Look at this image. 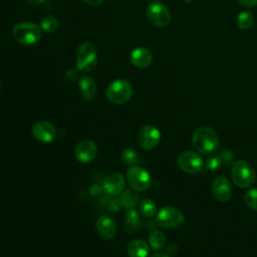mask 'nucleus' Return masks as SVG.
<instances>
[{
  "label": "nucleus",
  "instance_id": "nucleus-14",
  "mask_svg": "<svg viewBox=\"0 0 257 257\" xmlns=\"http://www.w3.org/2000/svg\"><path fill=\"white\" fill-rule=\"evenodd\" d=\"M74 155L80 163H90L95 159L97 155V147L90 140L81 141L75 147Z\"/></svg>",
  "mask_w": 257,
  "mask_h": 257
},
{
  "label": "nucleus",
  "instance_id": "nucleus-20",
  "mask_svg": "<svg viewBox=\"0 0 257 257\" xmlns=\"http://www.w3.org/2000/svg\"><path fill=\"white\" fill-rule=\"evenodd\" d=\"M119 201L122 208L133 209L139 202V194L135 189H126L120 194Z\"/></svg>",
  "mask_w": 257,
  "mask_h": 257
},
{
  "label": "nucleus",
  "instance_id": "nucleus-6",
  "mask_svg": "<svg viewBox=\"0 0 257 257\" xmlns=\"http://www.w3.org/2000/svg\"><path fill=\"white\" fill-rule=\"evenodd\" d=\"M185 222V216L179 209L173 206H166L162 208L156 216L157 225L163 228H178Z\"/></svg>",
  "mask_w": 257,
  "mask_h": 257
},
{
  "label": "nucleus",
  "instance_id": "nucleus-22",
  "mask_svg": "<svg viewBox=\"0 0 257 257\" xmlns=\"http://www.w3.org/2000/svg\"><path fill=\"white\" fill-rule=\"evenodd\" d=\"M139 211L142 216L146 218H152L157 213L156 203L149 198H145L139 204Z\"/></svg>",
  "mask_w": 257,
  "mask_h": 257
},
{
  "label": "nucleus",
  "instance_id": "nucleus-29",
  "mask_svg": "<svg viewBox=\"0 0 257 257\" xmlns=\"http://www.w3.org/2000/svg\"><path fill=\"white\" fill-rule=\"evenodd\" d=\"M106 205H107L106 209H107L108 211H110V212L119 211V210L122 208V206H121V204H120L119 199H118V200H116V199L108 200V202H107V204H106Z\"/></svg>",
  "mask_w": 257,
  "mask_h": 257
},
{
  "label": "nucleus",
  "instance_id": "nucleus-23",
  "mask_svg": "<svg viewBox=\"0 0 257 257\" xmlns=\"http://www.w3.org/2000/svg\"><path fill=\"white\" fill-rule=\"evenodd\" d=\"M254 23V16L250 11H243L238 14L237 25L240 29H249Z\"/></svg>",
  "mask_w": 257,
  "mask_h": 257
},
{
  "label": "nucleus",
  "instance_id": "nucleus-3",
  "mask_svg": "<svg viewBox=\"0 0 257 257\" xmlns=\"http://www.w3.org/2000/svg\"><path fill=\"white\" fill-rule=\"evenodd\" d=\"M13 38L20 44L32 45L41 37V29L31 22H20L12 29Z\"/></svg>",
  "mask_w": 257,
  "mask_h": 257
},
{
  "label": "nucleus",
  "instance_id": "nucleus-9",
  "mask_svg": "<svg viewBox=\"0 0 257 257\" xmlns=\"http://www.w3.org/2000/svg\"><path fill=\"white\" fill-rule=\"evenodd\" d=\"M126 179L131 187L137 191H146L152 184V178L147 170L141 166H131L126 172Z\"/></svg>",
  "mask_w": 257,
  "mask_h": 257
},
{
  "label": "nucleus",
  "instance_id": "nucleus-11",
  "mask_svg": "<svg viewBox=\"0 0 257 257\" xmlns=\"http://www.w3.org/2000/svg\"><path fill=\"white\" fill-rule=\"evenodd\" d=\"M32 135L38 142L48 144L54 141L57 131L51 122L47 120H39L33 124Z\"/></svg>",
  "mask_w": 257,
  "mask_h": 257
},
{
  "label": "nucleus",
  "instance_id": "nucleus-25",
  "mask_svg": "<svg viewBox=\"0 0 257 257\" xmlns=\"http://www.w3.org/2000/svg\"><path fill=\"white\" fill-rule=\"evenodd\" d=\"M40 27L46 33H53L58 28V20L53 16H46L41 20Z\"/></svg>",
  "mask_w": 257,
  "mask_h": 257
},
{
  "label": "nucleus",
  "instance_id": "nucleus-16",
  "mask_svg": "<svg viewBox=\"0 0 257 257\" xmlns=\"http://www.w3.org/2000/svg\"><path fill=\"white\" fill-rule=\"evenodd\" d=\"M153 60V54L147 47H137L131 53V62L139 68L148 67Z\"/></svg>",
  "mask_w": 257,
  "mask_h": 257
},
{
  "label": "nucleus",
  "instance_id": "nucleus-19",
  "mask_svg": "<svg viewBox=\"0 0 257 257\" xmlns=\"http://www.w3.org/2000/svg\"><path fill=\"white\" fill-rule=\"evenodd\" d=\"M124 223H125L127 232L135 233L139 231L142 226V220H141L140 214L134 208L126 210L124 214Z\"/></svg>",
  "mask_w": 257,
  "mask_h": 257
},
{
  "label": "nucleus",
  "instance_id": "nucleus-31",
  "mask_svg": "<svg viewBox=\"0 0 257 257\" xmlns=\"http://www.w3.org/2000/svg\"><path fill=\"white\" fill-rule=\"evenodd\" d=\"M102 191H103L102 186H99V185H92V186L90 187V193H91L93 196H98V195H100Z\"/></svg>",
  "mask_w": 257,
  "mask_h": 257
},
{
  "label": "nucleus",
  "instance_id": "nucleus-4",
  "mask_svg": "<svg viewBox=\"0 0 257 257\" xmlns=\"http://www.w3.org/2000/svg\"><path fill=\"white\" fill-rule=\"evenodd\" d=\"M107 99L115 104L126 102L133 95V87L125 79H115L108 84L105 90Z\"/></svg>",
  "mask_w": 257,
  "mask_h": 257
},
{
  "label": "nucleus",
  "instance_id": "nucleus-13",
  "mask_svg": "<svg viewBox=\"0 0 257 257\" xmlns=\"http://www.w3.org/2000/svg\"><path fill=\"white\" fill-rule=\"evenodd\" d=\"M211 192L214 198L220 202H227L232 196L231 185L223 176H218L213 179L211 183Z\"/></svg>",
  "mask_w": 257,
  "mask_h": 257
},
{
  "label": "nucleus",
  "instance_id": "nucleus-15",
  "mask_svg": "<svg viewBox=\"0 0 257 257\" xmlns=\"http://www.w3.org/2000/svg\"><path fill=\"white\" fill-rule=\"evenodd\" d=\"M95 229L98 235L105 240L112 239L116 233L115 222L108 215H101L97 218L95 222Z\"/></svg>",
  "mask_w": 257,
  "mask_h": 257
},
{
  "label": "nucleus",
  "instance_id": "nucleus-28",
  "mask_svg": "<svg viewBox=\"0 0 257 257\" xmlns=\"http://www.w3.org/2000/svg\"><path fill=\"white\" fill-rule=\"evenodd\" d=\"M223 160V165L225 164V166H229V165H232L233 164V160H234V152L231 151V150H223L220 152L219 154Z\"/></svg>",
  "mask_w": 257,
  "mask_h": 257
},
{
  "label": "nucleus",
  "instance_id": "nucleus-33",
  "mask_svg": "<svg viewBox=\"0 0 257 257\" xmlns=\"http://www.w3.org/2000/svg\"><path fill=\"white\" fill-rule=\"evenodd\" d=\"M149 257H169L167 254L165 253H161V252H157V253H154L152 255H150Z\"/></svg>",
  "mask_w": 257,
  "mask_h": 257
},
{
  "label": "nucleus",
  "instance_id": "nucleus-30",
  "mask_svg": "<svg viewBox=\"0 0 257 257\" xmlns=\"http://www.w3.org/2000/svg\"><path fill=\"white\" fill-rule=\"evenodd\" d=\"M238 2L246 8H251L257 5V0H238Z\"/></svg>",
  "mask_w": 257,
  "mask_h": 257
},
{
  "label": "nucleus",
  "instance_id": "nucleus-2",
  "mask_svg": "<svg viewBox=\"0 0 257 257\" xmlns=\"http://www.w3.org/2000/svg\"><path fill=\"white\" fill-rule=\"evenodd\" d=\"M231 177L233 183L239 188H249L256 181L254 169L244 160H238L232 164Z\"/></svg>",
  "mask_w": 257,
  "mask_h": 257
},
{
  "label": "nucleus",
  "instance_id": "nucleus-26",
  "mask_svg": "<svg viewBox=\"0 0 257 257\" xmlns=\"http://www.w3.org/2000/svg\"><path fill=\"white\" fill-rule=\"evenodd\" d=\"M121 160L124 164L128 165V166H134L138 163L139 161V155L138 153L132 149V148H126L121 152Z\"/></svg>",
  "mask_w": 257,
  "mask_h": 257
},
{
  "label": "nucleus",
  "instance_id": "nucleus-34",
  "mask_svg": "<svg viewBox=\"0 0 257 257\" xmlns=\"http://www.w3.org/2000/svg\"><path fill=\"white\" fill-rule=\"evenodd\" d=\"M30 4H33V5H39V4H42L45 0H27Z\"/></svg>",
  "mask_w": 257,
  "mask_h": 257
},
{
  "label": "nucleus",
  "instance_id": "nucleus-27",
  "mask_svg": "<svg viewBox=\"0 0 257 257\" xmlns=\"http://www.w3.org/2000/svg\"><path fill=\"white\" fill-rule=\"evenodd\" d=\"M223 166V160L220 155H211L207 158L205 163V168L208 171L214 172L219 170Z\"/></svg>",
  "mask_w": 257,
  "mask_h": 257
},
{
  "label": "nucleus",
  "instance_id": "nucleus-24",
  "mask_svg": "<svg viewBox=\"0 0 257 257\" xmlns=\"http://www.w3.org/2000/svg\"><path fill=\"white\" fill-rule=\"evenodd\" d=\"M244 202L249 209L257 212V188H251L245 192Z\"/></svg>",
  "mask_w": 257,
  "mask_h": 257
},
{
  "label": "nucleus",
  "instance_id": "nucleus-10",
  "mask_svg": "<svg viewBox=\"0 0 257 257\" xmlns=\"http://www.w3.org/2000/svg\"><path fill=\"white\" fill-rule=\"evenodd\" d=\"M161 142V132L153 124L144 125L138 134V144L139 146L146 150L151 151L159 146Z\"/></svg>",
  "mask_w": 257,
  "mask_h": 257
},
{
  "label": "nucleus",
  "instance_id": "nucleus-12",
  "mask_svg": "<svg viewBox=\"0 0 257 257\" xmlns=\"http://www.w3.org/2000/svg\"><path fill=\"white\" fill-rule=\"evenodd\" d=\"M125 180L120 173H112L106 176L102 182L103 192L110 197L120 195L124 191Z\"/></svg>",
  "mask_w": 257,
  "mask_h": 257
},
{
  "label": "nucleus",
  "instance_id": "nucleus-32",
  "mask_svg": "<svg viewBox=\"0 0 257 257\" xmlns=\"http://www.w3.org/2000/svg\"><path fill=\"white\" fill-rule=\"evenodd\" d=\"M83 1L92 6H97L103 2V0H83Z\"/></svg>",
  "mask_w": 257,
  "mask_h": 257
},
{
  "label": "nucleus",
  "instance_id": "nucleus-7",
  "mask_svg": "<svg viewBox=\"0 0 257 257\" xmlns=\"http://www.w3.org/2000/svg\"><path fill=\"white\" fill-rule=\"evenodd\" d=\"M177 165L187 174H199L205 167L202 157L193 151L182 152L177 158Z\"/></svg>",
  "mask_w": 257,
  "mask_h": 257
},
{
  "label": "nucleus",
  "instance_id": "nucleus-17",
  "mask_svg": "<svg viewBox=\"0 0 257 257\" xmlns=\"http://www.w3.org/2000/svg\"><path fill=\"white\" fill-rule=\"evenodd\" d=\"M149 252V244L141 239L133 240L126 246V253L130 257H148Z\"/></svg>",
  "mask_w": 257,
  "mask_h": 257
},
{
  "label": "nucleus",
  "instance_id": "nucleus-35",
  "mask_svg": "<svg viewBox=\"0 0 257 257\" xmlns=\"http://www.w3.org/2000/svg\"><path fill=\"white\" fill-rule=\"evenodd\" d=\"M0 89H1V83H0Z\"/></svg>",
  "mask_w": 257,
  "mask_h": 257
},
{
  "label": "nucleus",
  "instance_id": "nucleus-18",
  "mask_svg": "<svg viewBox=\"0 0 257 257\" xmlns=\"http://www.w3.org/2000/svg\"><path fill=\"white\" fill-rule=\"evenodd\" d=\"M78 88L81 96L86 100H91L96 95V85L89 76H83L78 82Z\"/></svg>",
  "mask_w": 257,
  "mask_h": 257
},
{
  "label": "nucleus",
  "instance_id": "nucleus-21",
  "mask_svg": "<svg viewBox=\"0 0 257 257\" xmlns=\"http://www.w3.org/2000/svg\"><path fill=\"white\" fill-rule=\"evenodd\" d=\"M148 244L154 250L162 249L166 244V236L161 230H153L148 237Z\"/></svg>",
  "mask_w": 257,
  "mask_h": 257
},
{
  "label": "nucleus",
  "instance_id": "nucleus-8",
  "mask_svg": "<svg viewBox=\"0 0 257 257\" xmlns=\"http://www.w3.org/2000/svg\"><path fill=\"white\" fill-rule=\"evenodd\" d=\"M146 15L148 20L158 27H166L171 21L169 9L160 1L151 2L146 9Z\"/></svg>",
  "mask_w": 257,
  "mask_h": 257
},
{
  "label": "nucleus",
  "instance_id": "nucleus-1",
  "mask_svg": "<svg viewBox=\"0 0 257 257\" xmlns=\"http://www.w3.org/2000/svg\"><path fill=\"white\" fill-rule=\"evenodd\" d=\"M192 144L197 152L209 155L218 150L220 143L217 133L211 126L201 125L193 133Z\"/></svg>",
  "mask_w": 257,
  "mask_h": 257
},
{
  "label": "nucleus",
  "instance_id": "nucleus-5",
  "mask_svg": "<svg viewBox=\"0 0 257 257\" xmlns=\"http://www.w3.org/2000/svg\"><path fill=\"white\" fill-rule=\"evenodd\" d=\"M96 64L97 55L94 46L90 42L81 43L76 51L77 69L80 71L89 72L95 68Z\"/></svg>",
  "mask_w": 257,
  "mask_h": 257
}]
</instances>
